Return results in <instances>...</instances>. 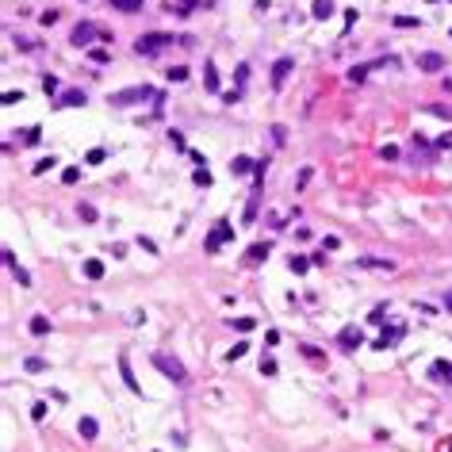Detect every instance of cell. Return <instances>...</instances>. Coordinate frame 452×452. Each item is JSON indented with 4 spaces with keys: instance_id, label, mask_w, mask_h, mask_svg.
<instances>
[{
    "instance_id": "cell-1",
    "label": "cell",
    "mask_w": 452,
    "mask_h": 452,
    "mask_svg": "<svg viewBox=\"0 0 452 452\" xmlns=\"http://www.w3.org/2000/svg\"><path fill=\"white\" fill-rule=\"evenodd\" d=\"M154 364L161 368V372H165L169 380L176 383V387H188V383H192L188 368H184V364H180V360H176V357H165V353H154Z\"/></svg>"
},
{
    "instance_id": "cell-2",
    "label": "cell",
    "mask_w": 452,
    "mask_h": 452,
    "mask_svg": "<svg viewBox=\"0 0 452 452\" xmlns=\"http://www.w3.org/2000/svg\"><path fill=\"white\" fill-rule=\"evenodd\" d=\"M169 43H180V39H173V35H142L138 43H134V54H142V58H154V54H161Z\"/></svg>"
},
{
    "instance_id": "cell-3",
    "label": "cell",
    "mask_w": 452,
    "mask_h": 452,
    "mask_svg": "<svg viewBox=\"0 0 452 452\" xmlns=\"http://www.w3.org/2000/svg\"><path fill=\"white\" fill-rule=\"evenodd\" d=\"M138 100H157L154 88L138 85V88H123V92H111V104L115 107H127V104H138Z\"/></svg>"
},
{
    "instance_id": "cell-4",
    "label": "cell",
    "mask_w": 452,
    "mask_h": 452,
    "mask_svg": "<svg viewBox=\"0 0 452 452\" xmlns=\"http://www.w3.org/2000/svg\"><path fill=\"white\" fill-rule=\"evenodd\" d=\"M230 238H234V226H230V222H215V230L207 234L203 249H207V253H218V249H222L226 242H230Z\"/></svg>"
},
{
    "instance_id": "cell-5",
    "label": "cell",
    "mask_w": 452,
    "mask_h": 452,
    "mask_svg": "<svg viewBox=\"0 0 452 452\" xmlns=\"http://www.w3.org/2000/svg\"><path fill=\"white\" fill-rule=\"evenodd\" d=\"M337 341H341V349H345V353H357V349L364 345V333H360L357 326H345V330L337 333Z\"/></svg>"
},
{
    "instance_id": "cell-6",
    "label": "cell",
    "mask_w": 452,
    "mask_h": 452,
    "mask_svg": "<svg viewBox=\"0 0 452 452\" xmlns=\"http://www.w3.org/2000/svg\"><path fill=\"white\" fill-rule=\"evenodd\" d=\"M119 375H123V383H127V391L142 395V383L134 380V368H131V357H127V353H119Z\"/></svg>"
},
{
    "instance_id": "cell-7",
    "label": "cell",
    "mask_w": 452,
    "mask_h": 452,
    "mask_svg": "<svg viewBox=\"0 0 452 452\" xmlns=\"http://www.w3.org/2000/svg\"><path fill=\"white\" fill-rule=\"evenodd\" d=\"M0 257H4V265H8V269H12V276L19 280V287H31V272H27L23 265L16 261V253H12V249H4V253H0Z\"/></svg>"
},
{
    "instance_id": "cell-8",
    "label": "cell",
    "mask_w": 452,
    "mask_h": 452,
    "mask_svg": "<svg viewBox=\"0 0 452 452\" xmlns=\"http://www.w3.org/2000/svg\"><path fill=\"white\" fill-rule=\"evenodd\" d=\"M96 35H100V31H96L92 23H77V27H73V46H81V50H88Z\"/></svg>"
},
{
    "instance_id": "cell-9",
    "label": "cell",
    "mask_w": 452,
    "mask_h": 452,
    "mask_svg": "<svg viewBox=\"0 0 452 452\" xmlns=\"http://www.w3.org/2000/svg\"><path fill=\"white\" fill-rule=\"evenodd\" d=\"M291 69H295V61H291V58H276V65H272V85L284 88V81H287Z\"/></svg>"
},
{
    "instance_id": "cell-10",
    "label": "cell",
    "mask_w": 452,
    "mask_h": 452,
    "mask_svg": "<svg viewBox=\"0 0 452 452\" xmlns=\"http://www.w3.org/2000/svg\"><path fill=\"white\" fill-rule=\"evenodd\" d=\"M418 69H422V73H437V69H444V58H441V54H418Z\"/></svg>"
},
{
    "instance_id": "cell-11",
    "label": "cell",
    "mask_w": 452,
    "mask_h": 452,
    "mask_svg": "<svg viewBox=\"0 0 452 452\" xmlns=\"http://www.w3.org/2000/svg\"><path fill=\"white\" fill-rule=\"evenodd\" d=\"M58 104H61V107H85V104H88V96L81 92V88H65Z\"/></svg>"
},
{
    "instance_id": "cell-12",
    "label": "cell",
    "mask_w": 452,
    "mask_h": 452,
    "mask_svg": "<svg viewBox=\"0 0 452 452\" xmlns=\"http://www.w3.org/2000/svg\"><path fill=\"white\" fill-rule=\"evenodd\" d=\"M77 433L85 437V441H96V437H100V422L85 414V418H81V422H77Z\"/></svg>"
},
{
    "instance_id": "cell-13",
    "label": "cell",
    "mask_w": 452,
    "mask_h": 452,
    "mask_svg": "<svg viewBox=\"0 0 452 452\" xmlns=\"http://www.w3.org/2000/svg\"><path fill=\"white\" fill-rule=\"evenodd\" d=\"M253 169H257V161L245 157V154H238L234 161H230V173H234V176H245V173H253Z\"/></svg>"
},
{
    "instance_id": "cell-14",
    "label": "cell",
    "mask_w": 452,
    "mask_h": 452,
    "mask_svg": "<svg viewBox=\"0 0 452 452\" xmlns=\"http://www.w3.org/2000/svg\"><path fill=\"white\" fill-rule=\"evenodd\" d=\"M269 253H272V245H269V242H257V245H249V253H245V261H249V265H261L265 257H269Z\"/></svg>"
},
{
    "instance_id": "cell-15",
    "label": "cell",
    "mask_w": 452,
    "mask_h": 452,
    "mask_svg": "<svg viewBox=\"0 0 452 452\" xmlns=\"http://www.w3.org/2000/svg\"><path fill=\"white\" fill-rule=\"evenodd\" d=\"M429 375H433V380H448L452 383V364H448V360H433V364H429Z\"/></svg>"
},
{
    "instance_id": "cell-16",
    "label": "cell",
    "mask_w": 452,
    "mask_h": 452,
    "mask_svg": "<svg viewBox=\"0 0 452 452\" xmlns=\"http://www.w3.org/2000/svg\"><path fill=\"white\" fill-rule=\"evenodd\" d=\"M311 16H314V19H330V16H333V0H314Z\"/></svg>"
},
{
    "instance_id": "cell-17",
    "label": "cell",
    "mask_w": 452,
    "mask_h": 452,
    "mask_svg": "<svg viewBox=\"0 0 452 452\" xmlns=\"http://www.w3.org/2000/svg\"><path fill=\"white\" fill-rule=\"evenodd\" d=\"M85 276H88V280H100V276H104V261L88 257V261H85Z\"/></svg>"
},
{
    "instance_id": "cell-18",
    "label": "cell",
    "mask_w": 452,
    "mask_h": 452,
    "mask_svg": "<svg viewBox=\"0 0 452 452\" xmlns=\"http://www.w3.org/2000/svg\"><path fill=\"white\" fill-rule=\"evenodd\" d=\"M142 4H146V0H111L115 12H142Z\"/></svg>"
},
{
    "instance_id": "cell-19",
    "label": "cell",
    "mask_w": 452,
    "mask_h": 452,
    "mask_svg": "<svg viewBox=\"0 0 452 452\" xmlns=\"http://www.w3.org/2000/svg\"><path fill=\"white\" fill-rule=\"evenodd\" d=\"M31 333H35V337H43V333H50V318H43V314H35V318H31Z\"/></svg>"
},
{
    "instance_id": "cell-20",
    "label": "cell",
    "mask_w": 452,
    "mask_h": 452,
    "mask_svg": "<svg viewBox=\"0 0 452 452\" xmlns=\"http://www.w3.org/2000/svg\"><path fill=\"white\" fill-rule=\"evenodd\" d=\"M203 85L211 92H218V73H215V61H207V69H203Z\"/></svg>"
},
{
    "instance_id": "cell-21",
    "label": "cell",
    "mask_w": 452,
    "mask_h": 452,
    "mask_svg": "<svg viewBox=\"0 0 452 452\" xmlns=\"http://www.w3.org/2000/svg\"><path fill=\"white\" fill-rule=\"evenodd\" d=\"M43 142V127H27L23 131V146H39Z\"/></svg>"
},
{
    "instance_id": "cell-22",
    "label": "cell",
    "mask_w": 452,
    "mask_h": 452,
    "mask_svg": "<svg viewBox=\"0 0 452 452\" xmlns=\"http://www.w3.org/2000/svg\"><path fill=\"white\" fill-rule=\"evenodd\" d=\"M287 269L295 272V276H303V272L311 269V261H307V257H291V261H287Z\"/></svg>"
},
{
    "instance_id": "cell-23",
    "label": "cell",
    "mask_w": 452,
    "mask_h": 452,
    "mask_svg": "<svg viewBox=\"0 0 452 452\" xmlns=\"http://www.w3.org/2000/svg\"><path fill=\"white\" fill-rule=\"evenodd\" d=\"M165 77L173 81V85H180V81H188V65H173V69H169Z\"/></svg>"
},
{
    "instance_id": "cell-24",
    "label": "cell",
    "mask_w": 452,
    "mask_h": 452,
    "mask_svg": "<svg viewBox=\"0 0 452 452\" xmlns=\"http://www.w3.org/2000/svg\"><path fill=\"white\" fill-rule=\"evenodd\" d=\"M23 368H27V372H46V360H43V357H27Z\"/></svg>"
},
{
    "instance_id": "cell-25",
    "label": "cell",
    "mask_w": 452,
    "mask_h": 452,
    "mask_svg": "<svg viewBox=\"0 0 452 452\" xmlns=\"http://www.w3.org/2000/svg\"><path fill=\"white\" fill-rule=\"evenodd\" d=\"M192 180L200 184V188H207V184H211V173H207V165H200V169H196V173H192Z\"/></svg>"
},
{
    "instance_id": "cell-26",
    "label": "cell",
    "mask_w": 452,
    "mask_h": 452,
    "mask_svg": "<svg viewBox=\"0 0 452 452\" xmlns=\"http://www.w3.org/2000/svg\"><path fill=\"white\" fill-rule=\"evenodd\" d=\"M364 77H368V65H353V69H349V81H353V85H360Z\"/></svg>"
},
{
    "instance_id": "cell-27",
    "label": "cell",
    "mask_w": 452,
    "mask_h": 452,
    "mask_svg": "<svg viewBox=\"0 0 452 452\" xmlns=\"http://www.w3.org/2000/svg\"><path fill=\"white\" fill-rule=\"evenodd\" d=\"M77 215L85 218V222H96V207H92V203H81V207H77Z\"/></svg>"
},
{
    "instance_id": "cell-28",
    "label": "cell",
    "mask_w": 452,
    "mask_h": 452,
    "mask_svg": "<svg viewBox=\"0 0 452 452\" xmlns=\"http://www.w3.org/2000/svg\"><path fill=\"white\" fill-rule=\"evenodd\" d=\"M58 88H61V85H58V77H50V73H46V77H43V92H46V96H54Z\"/></svg>"
},
{
    "instance_id": "cell-29",
    "label": "cell",
    "mask_w": 452,
    "mask_h": 452,
    "mask_svg": "<svg viewBox=\"0 0 452 452\" xmlns=\"http://www.w3.org/2000/svg\"><path fill=\"white\" fill-rule=\"evenodd\" d=\"M245 353H249V341H238V345L230 349V360H242Z\"/></svg>"
},
{
    "instance_id": "cell-30",
    "label": "cell",
    "mask_w": 452,
    "mask_h": 452,
    "mask_svg": "<svg viewBox=\"0 0 452 452\" xmlns=\"http://www.w3.org/2000/svg\"><path fill=\"white\" fill-rule=\"evenodd\" d=\"M88 58H92L96 65H107V61H111V54H107V50H88Z\"/></svg>"
},
{
    "instance_id": "cell-31",
    "label": "cell",
    "mask_w": 452,
    "mask_h": 452,
    "mask_svg": "<svg viewBox=\"0 0 452 452\" xmlns=\"http://www.w3.org/2000/svg\"><path fill=\"white\" fill-rule=\"evenodd\" d=\"M54 165H58V161H54V157H43V161H39V165H35V169H31V173H35V176H43V173H46V169H54Z\"/></svg>"
},
{
    "instance_id": "cell-32",
    "label": "cell",
    "mask_w": 452,
    "mask_h": 452,
    "mask_svg": "<svg viewBox=\"0 0 452 452\" xmlns=\"http://www.w3.org/2000/svg\"><path fill=\"white\" fill-rule=\"evenodd\" d=\"M61 180H65V184H77V180H81V169H77V165H69L65 173H61Z\"/></svg>"
},
{
    "instance_id": "cell-33",
    "label": "cell",
    "mask_w": 452,
    "mask_h": 452,
    "mask_svg": "<svg viewBox=\"0 0 452 452\" xmlns=\"http://www.w3.org/2000/svg\"><path fill=\"white\" fill-rule=\"evenodd\" d=\"M395 27H418V16H395Z\"/></svg>"
},
{
    "instance_id": "cell-34",
    "label": "cell",
    "mask_w": 452,
    "mask_h": 452,
    "mask_svg": "<svg viewBox=\"0 0 452 452\" xmlns=\"http://www.w3.org/2000/svg\"><path fill=\"white\" fill-rule=\"evenodd\" d=\"M234 326H238V330H242V333H249L253 326H257V322H253V318H234Z\"/></svg>"
},
{
    "instance_id": "cell-35",
    "label": "cell",
    "mask_w": 452,
    "mask_h": 452,
    "mask_svg": "<svg viewBox=\"0 0 452 452\" xmlns=\"http://www.w3.org/2000/svg\"><path fill=\"white\" fill-rule=\"evenodd\" d=\"M261 372H265V375H276V360L265 357V360H261Z\"/></svg>"
},
{
    "instance_id": "cell-36",
    "label": "cell",
    "mask_w": 452,
    "mask_h": 452,
    "mask_svg": "<svg viewBox=\"0 0 452 452\" xmlns=\"http://www.w3.org/2000/svg\"><path fill=\"white\" fill-rule=\"evenodd\" d=\"M31 418H35V422H43V418H46V402H35V406H31Z\"/></svg>"
},
{
    "instance_id": "cell-37",
    "label": "cell",
    "mask_w": 452,
    "mask_h": 452,
    "mask_svg": "<svg viewBox=\"0 0 452 452\" xmlns=\"http://www.w3.org/2000/svg\"><path fill=\"white\" fill-rule=\"evenodd\" d=\"M85 161H88V165H100V161H104V149H88Z\"/></svg>"
},
{
    "instance_id": "cell-38",
    "label": "cell",
    "mask_w": 452,
    "mask_h": 452,
    "mask_svg": "<svg viewBox=\"0 0 452 452\" xmlns=\"http://www.w3.org/2000/svg\"><path fill=\"white\" fill-rule=\"evenodd\" d=\"M39 19H43V27H54V23H58V12L50 8V12H43V16H39Z\"/></svg>"
},
{
    "instance_id": "cell-39",
    "label": "cell",
    "mask_w": 452,
    "mask_h": 452,
    "mask_svg": "<svg viewBox=\"0 0 452 452\" xmlns=\"http://www.w3.org/2000/svg\"><path fill=\"white\" fill-rule=\"evenodd\" d=\"M337 245H341V238H333V234L322 238V253H326V249H337Z\"/></svg>"
},
{
    "instance_id": "cell-40",
    "label": "cell",
    "mask_w": 452,
    "mask_h": 452,
    "mask_svg": "<svg viewBox=\"0 0 452 452\" xmlns=\"http://www.w3.org/2000/svg\"><path fill=\"white\" fill-rule=\"evenodd\" d=\"M284 138H287L284 127H272V142H276V146H284Z\"/></svg>"
},
{
    "instance_id": "cell-41",
    "label": "cell",
    "mask_w": 452,
    "mask_h": 452,
    "mask_svg": "<svg viewBox=\"0 0 452 452\" xmlns=\"http://www.w3.org/2000/svg\"><path fill=\"white\" fill-rule=\"evenodd\" d=\"M4 104H23V92H4Z\"/></svg>"
},
{
    "instance_id": "cell-42",
    "label": "cell",
    "mask_w": 452,
    "mask_h": 452,
    "mask_svg": "<svg viewBox=\"0 0 452 452\" xmlns=\"http://www.w3.org/2000/svg\"><path fill=\"white\" fill-rule=\"evenodd\" d=\"M238 100H242V92H238V88H234V92H222V104H238Z\"/></svg>"
},
{
    "instance_id": "cell-43",
    "label": "cell",
    "mask_w": 452,
    "mask_h": 452,
    "mask_svg": "<svg viewBox=\"0 0 452 452\" xmlns=\"http://www.w3.org/2000/svg\"><path fill=\"white\" fill-rule=\"evenodd\" d=\"M444 307H448V314H452V291H448V299H444Z\"/></svg>"
}]
</instances>
